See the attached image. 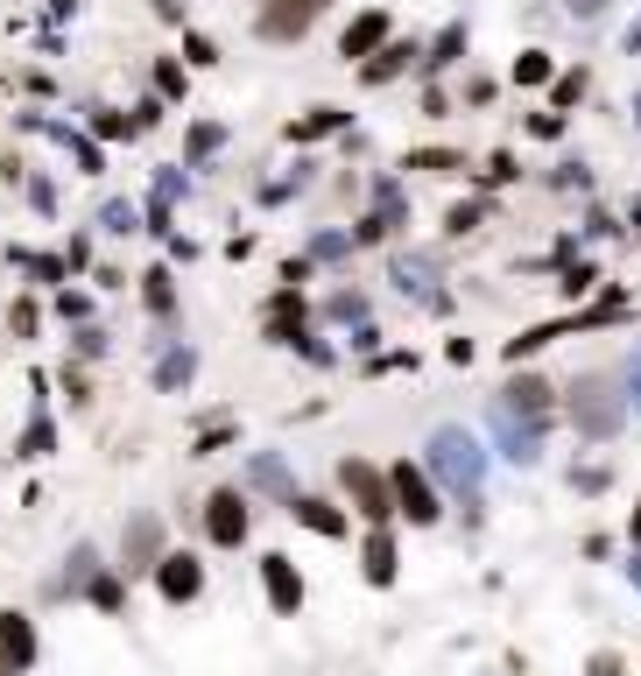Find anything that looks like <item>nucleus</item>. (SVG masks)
<instances>
[{"instance_id":"28","label":"nucleus","mask_w":641,"mask_h":676,"mask_svg":"<svg viewBox=\"0 0 641 676\" xmlns=\"http://www.w3.org/2000/svg\"><path fill=\"white\" fill-rule=\"evenodd\" d=\"M480 219H486V205H458V212L444 219V233H472V225H480Z\"/></svg>"},{"instance_id":"25","label":"nucleus","mask_w":641,"mask_h":676,"mask_svg":"<svg viewBox=\"0 0 641 676\" xmlns=\"http://www.w3.org/2000/svg\"><path fill=\"white\" fill-rule=\"evenodd\" d=\"M184 57L190 64H219V42L205 36V28H184Z\"/></svg>"},{"instance_id":"9","label":"nucleus","mask_w":641,"mask_h":676,"mask_svg":"<svg viewBox=\"0 0 641 676\" xmlns=\"http://www.w3.org/2000/svg\"><path fill=\"white\" fill-rule=\"evenodd\" d=\"M501 409L529 416V423H550V381H543V373H515V381L501 388Z\"/></svg>"},{"instance_id":"5","label":"nucleus","mask_w":641,"mask_h":676,"mask_svg":"<svg viewBox=\"0 0 641 676\" xmlns=\"http://www.w3.org/2000/svg\"><path fill=\"white\" fill-rule=\"evenodd\" d=\"M156 557H162V515H134L127 543H121V570H127V578H148Z\"/></svg>"},{"instance_id":"31","label":"nucleus","mask_w":641,"mask_h":676,"mask_svg":"<svg viewBox=\"0 0 641 676\" xmlns=\"http://www.w3.org/2000/svg\"><path fill=\"white\" fill-rule=\"evenodd\" d=\"M22 451H28V458H42V451H50V423H36V430H28Z\"/></svg>"},{"instance_id":"17","label":"nucleus","mask_w":641,"mask_h":676,"mask_svg":"<svg viewBox=\"0 0 641 676\" xmlns=\"http://www.w3.org/2000/svg\"><path fill=\"white\" fill-rule=\"evenodd\" d=\"M296 521H304V529H318V536H346V515H338V507H324V501H304V493H296Z\"/></svg>"},{"instance_id":"32","label":"nucleus","mask_w":641,"mask_h":676,"mask_svg":"<svg viewBox=\"0 0 641 676\" xmlns=\"http://www.w3.org/2000/svg\"><path fill=\"white\" fill-rule=\"evenodd\" d=\"M628 402H634V409H641V353L628 359Z\"/></svg>"},{"instance_id":"15","label":"nucleus","mask_w":641,"mask_h":676,"mask_svg":"<svg viewBox=\"0 0 641 676\" xmlns=\"http://www.w3.org/2000/svg\"><path fill=\"white\" fill-rule=\"evenodd\" d=\"M395 282H402L409 296H423V304H437V310H444V290H430V261H416V254H402V261H395Z\"/></svg>"},{"instance_id":"34","label":"nucleus","mask_w":641,"mask_h":676,"mask_svg":"<svg viewBox=\"0 0 641 676\" xmlns=\"http://www.w3.org/2000/svg\"><path fill=\"white\" fill-rule=\"evenodd\" d=\"M592 676H620V655H592Z\"/></svg>"},{"instance_id":"39","label":"nucleus","mask_w":641,"mask_h":676,"mask_svg":"<svg viewBox=\"0 0 641 676\" xmlns=\"http://www.w3.org/2000/svg\"><path fill=\"white\" fill-rule=\"evenodd\" d=\"M634 585H641V564H634Z\"/></svg>"},{"instance_id":"36","label":"nucleus","mask_w":641,"mask_h":676,"mask_svg":"<svg viewBox=\"0 0 641 676\" xmlns=\"http://www.w3.org/2000/svg\"><path fill=\"white\" fill-rule=\"evenodd\" d=\"M628 50H641V22H634V28H628Z\"/></svg>"},{"instance_id":"13","label":"nucleus","mask_w":641,"mask_h":676,"mask_svg":"<svg viewBox=\"0 0 641 676\" xmlns=\"http://www.w3.org/2000/svg\"><path fill=\"white\" fill-rule=\"evenodd\" d=\"M409 57H416V42H381L374 57H360V78L367 85H387V78H402V71H409Z\"/></svg>"},{"instance_id":"16","label":"nucleus","mask_w":641,"mask_h":676,"mask_svg":"<svg viewBox=\"0 0 641 676\" xmlns=\"http://www.w3.org/2000/svg\"><path fill=\"white\" fill-rule=\"evenodd\" d=\"M367 578L395 585V543H387V521H374V536H367Z\"/></svg>"},{"instance_id":"24","label":"nucleus","mask_w":641,"mask_h":676,"mask_svg":"<svg viewBox=\"0 0 641 676\" xmlns=\"http://www.w3.org/2000/svg\"><path fill=\"white\" fill-rule=\"evenodd\" d=\"M578 99H585V71H564V78H557V93H550V113L578 107Z\"/></svg>"},{"instance_id":"29","label":"nucleus","mask_w":641,"mask_h":676,"mask_svg":"<svg viewBox=\"0 0 641 676\" xmlns=\"http://www.w3.org/2000/svg\"><path fill=\"white\" fill-rule=\"evenodd\" d=\"M190 381V353H170L162 359V388H184Z\"/></svg>"},{"instance_id":"30","label":"nucleus","mask_w":641,"mask_h":676,"mask_svg":"<svg viewBox=\"0 0 641 676\" xmlns=\"http://www.w3.org/2000/svg\"><path fill=\"white\" fill-rule=\"evenodd\" d=\"M156 93L176 99V93H184V71H176V64H156Z\"/></svg>"},{"instance_id":"21","label":"nucleus","mask_w":641,"mask_h":676,"mask_svg":"<svg viewBox=\"0 0 641 676\" xmlns=\"http://www.w3.org/2000/svg\"><path fill=\"white\" fill-rule=\"evenodd\" d=\"M141 304L148 310H176V290H170V275H162V268H148V275H141Z\"/></svg>"},{"instance_id":"11","label":"nucleus","mask_w":641,"mask_h":676,"mask_svg":"<svg viewBox=\"0 0 641 676\" xmlns=\"http://www.w3.org/2000/svg\"><path fill=\"white\" fill-rule=\"evenodd\" d=\"M494 438H501V451H508L515 465H535V444H543V423H529V416H508L494 402Z\"/></svg>"},{"instance_id":"12","label":"nucleus","mask_w":641,"mask_h":676,"mask_svg":"<svg viewBox=\"0 0 641 676\" xmlns=\"http://www.w3.org/2000/svg\"><path fill=\"white\" fill-rule=\"evenodd\" d=\"M381 42H387V14L367 8V14H353V22H346V36H338V57H353V64H360V57H374Z\"/></svg>"},{"instance_id":"6","label":"nucleus","mask_w":641,"mask_h":676,"mask_svg":"<svg viewBox=\"0 0 641 676\" xmlns=\"http://www.w3.org/2000/svg\"><path fill=\"white\" fill-rule=\"evenodd\" d=\"M310 14H318V0H261L255 28H261L268 42H296L310 28Z\"/></svg>"},{"instance_id":"1","label":"nucleus","mask_w":641,"mask_h":676,"mask_svg":"<svg viewBox=\"0 0 641 676\" xmlns=\"http://www.w3.org/2000/svg\"><path fill=\"white\" fill-rule=\"evenodd\" d=\"M430 472L444 479V487L458 493V501H480V472H486V451L472 444V430H458V423H444L437 438H430Z\"/></svg>"},{"instance_id":"22","label":"nucleus","mask_w":641,"mask_h":676,"mask_svg":"<svg viewBox=\"0 0 641 676\" xmlns=\"http://www.w3.org/2000/svg\"><path fill=\"white\" fill-rule=\"evenodd\" d=\"M255 487L282 493V501H296V487H289V472H282V458H255Z\"/></svg>"},{"instance_id":"8","label":"nucleus","mask_w":641,"mask_h":676,"mask_svg":"<svg viewBox=\"0 0 641 676\" xmlns=\"http://www.w3.org/2000/svg\"><path fill=\"white\" fill-rule=\"evenodd\" d=\"M205 536H212L219 550L247 543V501L241 493H212V501H205Z\"/></svg>"},{"instance_id":"37","label":"nucleus","mask_w":641,"mask_h":676,"mask_svg":"<svg viewBox=\"0 0 641 676\" xmlns=\"http://www.w3.org/2000/svg\"><path fill=\"white\" fill-rule=\"evenodd\" d=\"M0 676H14V663H8V655H0Z\"/></svg>"},{"instance_id":"4","label":"nucleus","mask_w":641,"mask_h":676,"mask_svg":"<svg viewBox=\"0 0 641 676\" xmlns=\"http://www.w3.org/2000/svg\"><path fill=\"white\" fill-rule=\"evenodd\" d=\"M387 493H395V515H409V521H437L444 507H437V493H430V479H423V465H395L387 472Z\"/></svg>"},{"instance_id":"33","label":"nucleus","mask_w":641,"mask_h":676,"mask_svg":"<svg viewBox=\"0 0 641 676\" xmlns=\"http://www.w3.org/2000/svg\"><path fill=\"white\" fill-rule=\"evenodd\" d=\"M148 8H156L162 22H184V0H148Z\"/></svg>"},{"instance_id":"3","label":"nucleus","mask_w":641,"mask_h":676,"mask_svg":"<svg viewBox=\"0 0 641 676\" xmlns=\"http://www.w3.org/2000/svg\"><path fill=\"white\" fill-rule=\"evenodd\" d=\"M338 487H346V501L360 507L367 521H387V515H395V493H387V472H374L367 458H346V465H338Z\"/></svg>"},{"instance_id":"2","label":"nucleus","mask_w":641,"mask_h":676,"mask_svg":"<svg viewBox=\"0 0 641 676\" xmlns=\"http://www.w3.org/2000/svg\"><path fill=\"white\" fill-rule=\"evenodd\" d=\"M571 423L578 438H614L620 423H628V395H620V381H606V373H578L571 381Z\"/></svg>"},{"instance_id":"10","label":"nucleus","mask_w":641,"mask_h":676,"mask_svg":"<svg viewBox=\"0 0 641 676\" xmlns=\"http://www.w3.org/2000/svg\"><path fill=\"white\" fill-rule=\"evenodd\" d=\"M261 585H268V606H275V613L304 606V578H296V564L282 557V550H268V557H261Z\"/></svg>"},{"instance_id":"20","label":"nucleus","mask_w":641,"mask_h":676,"mask_svg":"<svg viewBox=\"0 0 641 676\" xmlns=\"http://www.w3.org/2000/svg\"><path fill=\"white\" fill-rule=\"evenodd\" d=\"M409 170H430V176H452V170H466V156H452V148H416V156H409Z\"/></svg>"},{"instance_id":"38","label":"nucleus","mask_w":641,"mask_h":676,"mask_svg":"<svg viewBox=\"0 0 641 676\" xmlns=\"http://www.w3.org/2000/svg\"><path fill=\"white\" fill-rule=\"evenodd\" d=\"M634 543H641V507H634Z\"/></svg>"},{"instance_id":"18","label":"nucleus","mask_w":641,"mask_h":676,"mask_svg":"<svg viewBox=\"0 0 641 676\" xmlns=\"http://www.w3.org/2000/svg\"><path fill=\"white\" fill-rule=\"evenodd\" d=\"M332 127H346V113H338V107H310L289 134H296V142H318V134H332Z\"/></svg>"},{"instance_id":"14","label":"nucleus","mask_w":641,"mask_h":676,"mask_svg":"<svg viewBox=\"0 0 641 676\" xmlns=\"http://www.w3.org/2000/svg\"><path fill=\"white\" fill-rule=\"evenodd\" d=\"M0 655H8L14 669H28V663H36V635H28V620H22V613H0Z\"/></svg>"},{"instance_id":"23","label":"nucleus","mask_w":641,"mask_h":676,"mask_svg":"<svg viewBox=\"0 0 641 676\" xmlns=\"http://www.w3.org/2000/svg\"><path fill=\"white\" fill-rule=\"evenodd\" d=\"M550 78V50H521L515 57V85H543Z\"/></svg>"},{"instance_id":"35","label":"nucleus","mask_w":641,"mask_h":676,"mask_svg":"<svg viewBox=\"0 0 641 676\" xmlns=\"http://www.w3.org/2000/svg\"><path fill=\"white\" fill-rule=\"evenodd\" d=\"M564 8H571V14H600L606 0H564Z\"/></svg>"},{"instance_id":"26","label":"nucleus","mask_w":641,"mask_h":676,"mask_svg":"<svg viewBox=\"0 0 641 676\" xmlns=\"http://www.w3.org/2000/svg\"><path fill=\"white\" fill-rule=\"evenodd\" d=\"M99 219H107V233H134V205H121V198L99 205Z\"/></svg>"},{"instance_id":"7","label":"nucleus","mask_w":641,"mask_h":676,"mask_svg":"<svg viewBox=\"0 0 641 676\" xmlns=\"http://www.w3.org/2000/svg\"><path fill=\"white\" fill-rule=\"evenodd\" d=\"M148 578H156V592H162V599H176V606H184V599H198L205 564H198V557H184V550H170V557H156V570H148Z\"/></svg>"},{"instance_id":"27","label":"nucleus","mask_w":641,"mask_h":676,"mask_svg":"<svg viewBox=\"0 0 641 676\" xmlns=\"http://www.w3.org/2000/svg\"><path fill=\"white\" fill-rule=\"evenodd\" d=\"M219 142H226V134H219V127H190V162H205V156H212Z\"/></svg>"},{"instance_id":"19","label":"nucleus","mask_w":641,"mask_h":676,"mask_svg":"<svg viewBox=\"0 0 641 676\" xmlns=\"http://www.w3.org/2000/svg\"><path fill=\"white\" fill-rule=\"evenodd\" d=\"M458 50H466V22H452V28H444V36L430 42V57H423V64H430V71H444V64H458Z\"/></svg>"}]
</instances>
